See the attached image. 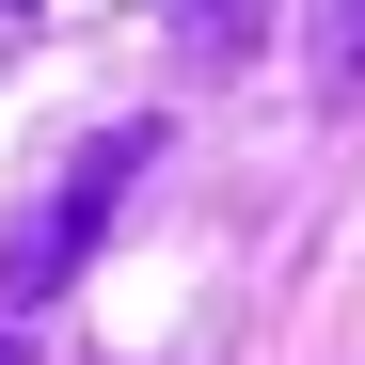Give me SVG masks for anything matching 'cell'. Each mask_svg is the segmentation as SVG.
Returning <instances> with one entry per match:
<instances>
[{"instance_id":"cell-1","label":"cell","mask_w":365,"mask_h":365,"mask_svg":"<svg viewBox=\"0 0 365 365\" xmlns=\"http://www.w3.org/2000/svg\"><path fill=\"white\" fill-rule=\"evenodd\" d=\"M143 159H159V128H96L64 175H48V207L0 238V318H32V302H64V286L96 270V238H111V207L143 191Z\"/></svg>"},{"instance_id":"cell-2","label":"cell","mask_w":365,"mask_h":365,"mask_svg":"<svg viewBox=\"0 0 365 365\" xmlns=\"http://www.w3.org/2000/svg\"><path fill=\"white\" fill-rule=\"evenodd\" d=\"M318 96H334V111L365 96V0H318Z\"/></svg>"},{"instance_id":"cell-3","label":"cell","mask_w":365,"mask_h":365,"mask_svg":"<svg viewBox=\"0 0 365 365\" xmlns=\"http://www.w3.org/2000/svg\"><path fill=\"white\" fill-rule=\"evenodd\" d=\"M175 16H191V48H207V64H238V48H255V16H270V0H175Z\"/></svg>"},{"instance_id":"cell-4","label":"cell","mask_w":365,"mask_h":365,"mask_svg":"<svg viewBox=\"0 0 365 365\" xmlns=\"http://www.w3.org/2000/svg\"><path fill=\"white\" fill-rule=\"evenodd\" d=\"M0 365H16V318H0Z\"/></svg>"}]
</instances>
